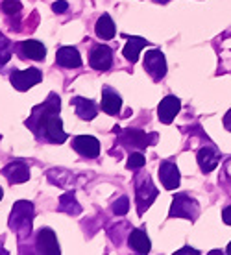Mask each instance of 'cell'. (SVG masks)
Masks as SVG:
<instances>
[{
	"mask_svg": "<svg viewBox=\"0 0 231 255\" xmlns=\"http://www.w3.org/2000/svg\"><path fill=\"white\" fill-rule=\"evenodd\" d=\"M0 7H2V11L6 13V15H19L20 9H22L19 0H2Z\"/></svg>",
	"mask_w": 231,
	"mask_h": 255,
	"instance_id": "cell-25",
	"label": "cell"
},
{
	"mask_svg": "<svg viewBox=\"0 0 231 255\" xmlns=\"http://www.w3.org/2000/svg\"><path fill=\"white\" fill-rule=\"evenodd\" d=\"M159 179L163 187L168 189V191H172L176 187L180 185V170H178V166L170 163V161H165V163H161L159 165Z\"/></svg>",
	"mask_w": 231,
	"mask_h": 255,
	"instance_id": "cell-13",
	"label": "cell"
},
{
	"mask_svg": "<svg viewBox=\"0 0 231 255\" xmlns=\"http://www.w3.org/2000/svg\"><path fill=\"white\" fill-rule=\"evenodd\" d=\"M144 46H148L146 39L129 37L126 46H124V58L128 59V61H131V63H135V61L139 59V52H141V48H144Z\"/></svg>",
	"mask_w": 231,
	"mask_h": 255,
	"instance_id": "cell-21",
	"label": "cell"
},
{
	"mask_svg": "<svg viewBox=\"0 0 231 255\" xmlns=\"http://www.w3.org/2000/svg\"><path fill=\"white\" fill-rule=\"evenodd\" d=\"M56 61L63 69H80L82 67V56L74 46H63L56 54Z\"/></svg>",
	"mask_w": 231,
	"mask_h": 255,
	"instance_id": "cell-14",
	"label": "cell"
},
{
	"mask_svg": "<svg viewBox=\"0 0 231 255\" xmlns=\"http://www.w3.org/2000/svg\"><path fill=\"white\" fill-rule=\"evenodd\" d=\"M9 58H11V43L7 37H4V33L0 32V67L6 65Z\"/></svg>",
	"mask_w": 231,
	"mask_h": 255,
	"instance_id": "cell-24",
	"label": "cell"
},
{
	"mask_svg": "<svg viewBox=\"0 0 231 255\" xmlns=\"http://www.w3.org/2000/svg\"><path fill=\"white\" fill-rule=\"evenodd\" d=\"M72 146H74V150L80 155L91 157V159H95L98 153H100V142L93 135H78L72 140Z\"/></svg>",
	"mask_w": 231,
	"mask_h": 255,
	"instance_id": "cell-9",
	"label": "cell"
},
{
	"mask_svg": "<svg viewBox=\"0 0 231 255\" xmlns=\"http://www.w3.org/2000/svg\"><path fill=\"white\" fill-rule=\"evenodd\" d=\"M196 157H198V165L204 172H211V170H215L220 161L217 148H213V146H204L198 152Z\"/></svg>",
	"mask_w": 231,
	"mask_h": 255,
	"instance_id": "cell-16",
	"label": "cell"
},
{
	"mask_svg": "<svg viewBox=\"0 0 231 255\" xmlns=\"http://www.w3.org/2000/svg\"><path fill=\"white\" fill-rule=\"evenodd\" d=\"M19 50H20V56H22V58L33 59V61H41V59L46 58V48L41 45L39 41H33V39L20 43Z\"/></svg>",
	"mask_w": 231,
	"mask_h": 255,
	"instance_id": "cell-18",
	"label": "cell"
},
{
	"mask_svg": "<svg viewBox=\"0 0 231 255\" xmlns=\"http://www.w3.org/2000/svg\"><path fill=\"white\" fill-rule=\"evenodd\" d=\"M97 35L100 39H113L115 37V24H113V20H111V17L108 15V13H104L102 17L98 19V22H97Z\"/></svg>",
	"mask_w": 231,
	"mask_h": 255,
	"instance_id": "cell-22",
	"label": "cell"
},
{
	"mask_svg": "<svg viewBox=\"0 0 231 255\" xmlns=\"http://www.w3.org/2000/svg\"><path fill=\"white\" fill-rule=\"evenodd\" d=\"M41 133L45 135L50 142H58V144L65 142V139H67V133H65L63 122H61V119L58 117V113H54V115H50L48 119H46L45 124H43Z\"/></svg>",
	"mask_w": 231,
	"mask_h": 255,
	"instance_id": "cell-8",
	"label": "cell"
},
{
	"mask_svg": "<svg viewBox=\"0 0 231 255\" xmlns=\"http://www.w3.org/2000/svg\"><path fill=\"white\" fill-rule=\"evenodd\" d=\"M41 70L39 69H28V70H13L9 80H11V85L17 91H28L32 89L33 85H37L41 82Z\"/></svg>",
	"mask_w": 231,
	"mask_h": 255,
	"instance_id": "cell-5",
	"label": "cell"
},
{
	"mask_svg": "<svg viewBox=\"0 0 231 255\" xmlns=\"http://www.w3.org/2000/svg\"><path fill=\"white\" fill-rule=\"evenodd\" d=\"M59 106H61V102H59V96L52 93V95L48 96V100H46L43 106H39V108L33 109L30 121H26V126L30 128V129H33V131H35V135H41V129H43V124H45V121L50 115L58 113Z\"/></svg>",
	"mask_w": 231,
	"mask_h": 255,
	"instance_id": "cell-2",
	"label": "cell"
},
{
	"mask_svg": "<svg viewBox=\"0 0 231 255\" xmlns=\"http://www.w3.org/2000/svg\"><path fill=\"white\" fill-rule=\"evenodd\" d=\"M122 144H126V146H131V148H142L150 146V144H155L157 142V133H150L146 135L142 129H126V131H122Z\"/></svg>",
	"mask_w": 231,
	"mask_h": 255,
	"instance_id": "cell-6",
	"label": "cell"
},
{
	"mask_svg": "<svg viewBox=\"0 0 231 255\" xmlns=\"http://www.w3.org/2000/svg\"><path fill=\"white\" fill-rule=\"evenodd\" d=\"M222 220H224L228 226H231V207H226V209L222 211Z\"/></svg>",
	"mask_w": 231,
	"mask_h": 255,
	"instance_id": "cell-29",
	"label": "cell"
},
{
	"mask_svg": "<svg viewBox=\"0 0 231 255\" xmlns=\"http://www.w3.org/2000/svg\"><path fill=\"white\" fill-rule=\"evenodd\" d=\"M91 67L95 70H108L113 63V54H111V48L106 45H98L93 48L89 58Z\"/></svg>",
	"mask_w": 231,
	"mask_h": 255,
	"instance_id": "cell-11",
	"label": "cell"
},
{
	"mask_svg": "<svg viewBox=\"0 0 231 255\" xmlns=\"http://www.w3.org/2000/svg\"><path fill=\"white\" fill-rule=\"evenodd\" d=\"M144 163H146V159H144V155L139 152H133L131 155H129L128 159V168L129 170H139V168H142L144 166Z\"/></svg>",
	"mask_w": 231,
	"mask_h": 255,
	"instance_id": "cell-26",
	"label": "cell"
},
{
	"mask_svg": "<svg viewBox=\"0 0 231 255\" xmlns=\"http://www.w3.org/2000/svg\"><path fill=\"white\" fill-rule=\"evenodd\" d=\"M122 100L118 93L113 91L111 87H104L102 89V109L108 115H116L120 111Z\"/></svg>",
	"mask_w": 231,
	"mask_h": 255,
	"instance_id": "cell-19",
	"label": "cell"
},
{
	"mask_svg": "<svg viewBox=\"0 0 231 255\" xmlns=\"http://www.w3.org/2000/svg\"><path fill=\"white\" fill-rule=\"evenodd\" d=\"M2 176L7 178L9 183H24L30 178V168L22 161H15V163H9V165L4 166Z\"/></svg>",
	"mask_w": 231,
	"mask_h": 255,
	"instance_id": "cell-12",
	"label": "cell"
},
{
	"mask_svg": "<svg viewBox=\"0 0 231 255\" xmlns=\"http://www.w3.org/2000/svg\"><path fill=\"white\" fill-rule=\"evenodd\" d=\"M180 109H181V102L178 96H174V95L165 96V98L161 100L159 108H157L159 121L163 122V124H170V122L176 119V115L180 113Z\"/></svg>",
	"mask_w": 231,
	"mask_h": 255,
	"instance_id": "cell-10",
	"label": "cell"
},
{
	"mask_svg": "<svg viewBox=\"0 0 231 255\" xmlns=\"http://www.w3.org/2000/svg\"><path fill=\"white\" fill-rule=\"evenodd\" d=\"M224 126H226L228 131H231V109L226 113V117H224Z\"/></svg>",
	"mask_w": 231,
	"mask_h": 255,
	"instance_id": "cell-30",
	"label": "cell"
},
{
	"mask_svg": "<svg viewBox=\"0 0 231 255\" xmlns=\"http://www.w3.org/2000/svg\"><path fill=\"white\" fill-rule=\"evenodd\" d=\"M228 254H231V243L228 244Z\"/></svg>",
	"mask_w": 231,
	"mask_h": 255,
	"instance_id": "cell-33",
	"label": "cell"
},
{
	"mask_svg": "<svg viewBox=\"0 0 231 255\" xmlns=\"http://www.w3.org/2000/svg\"><path fill=\"white\" fill-rule=\"evenodd\" d=\"M129 209V200L126 196L118 198L115 204H113V213L115 215H118V217H122V215H126Z\"/></svg>",
	"mask_w": 231,
	"mask_h": 255,
	"instance_id": "cell-27",
	"label": "cell"
},
{
	"mask_svg": "<svg viewBox=\"0 0 231 255\" xmlns=\"http://www.w3.org/2000/svg\"><path fill=\"white\" fill-rule=\"evenodd\" d=\"M71 104L76 108V115L80 117V119H84V121H93V119L98 115L95 102H93V100H87L84 96H74Z\"/></svg>",
	"mask_w": 231,
	"mask_h": 255,
	"instance_id": "cell-17",
	"label": "cell"
},
{
	"mask_svg": "<svg viewBox=\"0 0 231 255\" xmlns=\"http://www.w3.org/2000/svg\"><path fill=\"white\" fill-rule=\"evenodd\" d=\"M52 9H54L56 13H65L67 9H69V4H67L65 0H59V2H54Z\"/></svg>",
	"mask_w": 231,
	"mask_h": 255,
	"instance_id": "cell-28",
	"label": "cell"
},
{
	"mask_svg": "<svg viewBox=\"0 0 231 255\" xmlns=\"http://www.w3.org/2000/svg\"><path fill=\"white\" fill-rule=\"evenodd\" d=\"M144 70H146L154 80H161L167 74V61L161 50H150L144 56Z\"/></svg>",
	"mask_w": 231,
	"mask_h": 255,
	"instance_id": "cell-7",
	"label": "cell"
},
{
	"mask_svg": "<svg viewBox=\"0 0 231 255\" xmlns=\"http://www.w3.org/2000/svg\"><path fill=\"white\" fill-rule=\"evenodd\" d=\"M135 192H137V211H139V215H142L157 198V189L152 185L148 174L137 176V179H135Z\"/></svg>",
	"mask_w": 231,
	"mask_h": 255,
	"instance_id": "cell-3",
	"label": "cell"
},
{
	"mask_svg": "<svg viewBox=\"0 0 231 255\" xmlns=\"http://www.w3.org/2000/svg\"><path fill=\"white\" fill-rule=\"evenodd\" d=\"M37 252L39 254H50L56 255L59 254V246H58V239L54 235V231L48 230V228H43V230L37 233Z\"/></svg>",
	"mask_w": 231,
	"mask_h": 255,
	"instance_id": "cell-15",
	"label": "cell"
},
{
	"mask_svg": "<svg viewBox=\"0 0 231 255\" xmlns=\"http://www.w3.org/2000/svg\"><path fill=\"white\" fill-rule=\"evenodd\" d=\"M198 213H200V207L196 204V200L189 198L187 194H176V198L172 200V207H170V217L196 220Z\"/></svg>",
	"mask_w": 231,
	"mask_h": 255,
	"instance_id": "cell-4",
	"label": "cell"
},
{
	"mask_svg": "<svg viewBox=\"0 0 231 255\" xmlns=\"http://www.w3.org/2000/svg\"><path fill=\"white\" fill-rule=\"evenodd\" d=\"M32 218H33V205L26 200H19L13 205L11 217H9V228L15 230L20 241L28 239L32 233Z\"/></svg>",
	"mask_w": 231,
	"mask_h": 255,
	"instance_id": "cell-1",
	"label": "cell"
},
{
	"mask_svg": "<svg viewBox=\"0 0 231 255\" xmlns=\"http://www.w3.org/2000/svg\"><path fill=\"white\" fill-rule=\"evenodd\" d=\"M178 254H194V255H198L200 252H196V250H193V248H183V250H180Z\"/></svg>",
	"mask_w": 231,
	"mask_h": 255,
	"instance_id": "cell-31",
	"label": "cell"
},
{
	"mask_svg": "<svg viewBox=\"0 0 231 255\" xmlns=\"http://www.w3.org/2000/svg\"><path fill=\"white\" fill-rule=\"evenodd\" d=\"M2 194H4V192H2V189H0V200H2Z\"/></svg>",
	"mask_w": 231,
	"mask_h": 255,
	"instance_id": "cell-35",
	"label": "cell"
},
{
	"mask_svg": "<svg viewBox=\"0 0 231 255\" xmlns=\"http://www.w3.org/2000/svg\"><path fill=\"white\" fill-rule=\"evenodd\" d=\"M129 248L135 250L137 254H148L150 252V239L142 230H133L129 233Z\"/></svg>",
	"mask_w": 231,
	"mask_h": 255,
	"instance_id": "cell-20",
	"label": "cell"
},
{
	"mask_svg": "<svg viewBox=\"0 0 231 255\" xmlns=\"http://www.w3.org/2000/svg\"><path fill=\"white\" fill-rule=\"evenodd\" d=\"M58 209L61 211V213H67V215H80V213H82V207H80V204L76 202L74 192H67V194L61 196Z\"/></svg>",
	"mask_w": 231,
	"mask_h": 255,
	"instance_id": "cell-23",
	"label": "cell"
},
{
	"mask_svg": "<svg viewBox=\"0 0 231 255\" xmlns=\"http://www.w3.org/2000/svg\"><path fill=\"white\" fill-rule=\"evenodd\" d=\"M157 4H167V2H170V0H155Z\"/></svg>",
	"mask_w": 231,
	"mask_h": 255,
	"instance_id": "cell-32",
	"label": "cell"
},
{
	"mask_svg": "<svg viewBox=\"0 0 231 255\" xmlns=\"http://www.w3.org/2000/svg\"><path fill=\"white\" fill-rule=\"evenodd\" d=\"M0 254H7V252H6L4 248H0Z\"/></svg>",
	"mask_w": 231,
	"mask_h": 255,
	"instance_id": "cell-34",
	"label": "cell"
}]
</instances>
